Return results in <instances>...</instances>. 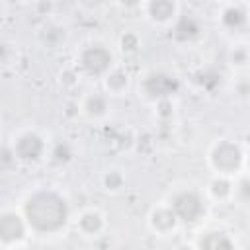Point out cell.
Listing matches in <instances>:
<instances>
[{
  "instance_id": "6da1fadb",
  "label": "cell",
  "mask_w": 250,
  "mask_h": 250,
  "mask_svg": "<svg viewBox=\"0 0 250 250\" xmlns=\"http://www.w3.org/2000/svg\"><path fill=\"white\" fill-rule=\"evenodd\" d=\"M27 223L39 232H55L59 230L68 217V209L62 197L53 191H39L25 203Z\"/></svg>"
},
{
  "instance_id": "7a4b0ae2",
  "label": "cell",
  "mask_w": 250,
  "mask_h": 250,
  "mask_svg": "<svg viewBox=\"0 0 250 250\" xmlns=\"http://www.w3.org/2000/svg\"><path fill=\"white\" fill-rule=\"evenodd\" d=\"M211 162L213 166L219 170V172H234L238 170L240 162H242V152L236 145L232 143H221L215 150H213V156H211Z\"/></svg>"
},
{
  "instance_id": "3957f363",
  "label": "cell",
  "mask_w": 250,
  "mask_h": 250,
  "mask_svg": "<svg viewBox=\"0 0 250 250\" xmlns=\"http://www.w3.org/2000/svg\"><path fill=\"white\" fill-rule=\"evenodd\" d=\"M172 213L176 215V219H182L186 223H191V221H195L203 213L201 199L195 193H191V191H184V193H180V195L174 197V201H172Z\"/></svg>"
},
{
  "instance_id": "277c9868",
  "label": "cell",
  "mask_w": 250,
  "mask_h": 250,
  "mask_svg": "<svg viewBox=\"0 0 250 250\" xmlns=\"http://www.w3.org/2000/svg\"><path fill=\"white\" fill-rule=\"evenodd\" d=\"M23 232H25L23 221L16 213L0 215V242H4V244L18 242L23 238Z\"/></svg>"
},
{
  "instance_id": "5b68a950",
  "label": "cell",
  "mask_w": 250,
  "mask_h": 250,
  "mask_svg": "<svg viewBox=\"0 0 250 250\" xmlns=\"http://www.w3.org/2000/svg\"><path fill=\"white\" fill-rule=\"evenodd\" d=\"M111 62V55L109 51H105L104 47H90L88 51H84L82 55V66L92 72V74H100L104 72Z\"/></svg>"
},
{
  "instance_id": "8992f818",
  "label": "cell",
  "mask_w": 250,
  "mask_h": 250,
  "mask_svg": "<svg viewBox=\"0 0 250 250\" xmlns=\"http://www.w3.org/2000/svg\"><path fill=\"white\" fill-rule=\"evenodd\" d=\"M146 92L154 98H168L178 90V82L168 74H150L145 84Z\"/></svg>"
},
{
  "instance_id": "52a82bcc",
  "label": "cell",
  "mask_w": 250,
  "mask_h": 250,
  "mask_svg": "<svg viewBox=\"0 0 250 250\" xmlns=\"http://www.w3.org/2000/svg\"><path fill=\"white\" fill-rule=\"evenodd\" d=\"M43 150V143L37 135H25L16 145V154L23 160H35Z\"/></svg>"
},
{
  "instance_id": "ba28073f",
  "label": "cell",
  "mask_w": 250,
  "mask_h": 250,
  "mask_svg": "<svg viewBox=\"0 0 250 250\" xmlns=\"http://www.w3.org/2000/svg\"><path fill=\"white\" fill-rule=\"evenodd\" d=\"M197 246H199V248H209V250H219V248H232L234 242H232L225 232H217V230H213V232H205V234H201Z\"/></svg>"
},
{
  "instance_id": "9c48e42d",
  "label": "cell",
  "mask_w": 250,
  "mask_h": 250,
  "mask_svg": "<svg viewBox=\"0 0 250 250\" xmlns=\"http://www.w3.org/2000/svg\"><path fill=\"white\" fill-rule=\"evenodd\" d=\"M148 12L154 20L158 21H164L168 18H172L174 14V2L172 0H152L150 6H148Z\"/></svg>"
},
{
  "instance_id": "30bf717a",
  "label": "cell",
  "mask_w": 250,
  "mask_h": 250,
  "mask_svg": "<svg viewBox=\"0 0 250 250\" xmlns=\"http://www.w3.org/2000/svg\"><path fill=\"white\" fill-rule=\"evenodd\" d=\"M174 33H176V37H178V39L188 41V39H193V37L199 33V27H197L195 20H191V18H182V20L178 21V25H176Z\"/></svg>"
},
{
  "instance_id": "8fae6325",
  "label": "cell",
  "mask_w": 250,
  "mask_h": 250,
  "mask_svg": "<svg viewBox=\"0 0 250 250\" xmlns=\"http://www.w3.org/2000/svg\"><path fill=\"white\" fill-rule=\"evenodd\" d=\"M78 225H80V229H82L84 232L94 234V232H98V230L102 229V217H100L98 213L90 211V213H84V215L80 217Z\"/></svg>"
},
{
  "instance_id": "7c38bea8",
  "label": "cell",
  "mask_w": 250,
  "mask_h": 250,
  "mask_svg": "<svg viewBox=\"0 0 250 250\" xmlns=\"http://www.w3.org/2000/svg\"><path fill=\"white\" fill-rule=\"evenodd\" d=\"M174 225H176V215L172 211L164 209V211H156L154 213V227L160 232H166V230L174 229Z\"/></svg>"
},
{
  "instance_id": "4fadbf2b",
  "label": "cell",
  "mask_w": 250,
  "mask_h": 250,
  "mask_svg": "<svg viewBox=\"0 0 250 250\" xmlns=\"http://www.w3.org/2000/svg\"><path fill=\"white\" fill-rule=\"evenodd\" d=\"M223 21H225V25L236 29V27L244 25V21H246V14H244L240 8H229V10L225 12V16H223Z\"/></svg>"
},
{
  "instance_id": "5bb4252c",
  "label": "cell",
  "mask_w": 250,
  "mask_h": 250,
  "mask_svg": "<svg viewBox=\"0 0 250 250\" xmlns=\"http://www.w3.org/2000/svg\"><path fill=\"white\" fill-rule=\"evenodd\" d=\"M211 193L215 195V197H219V199H225L229 193H230V184L227 182V180H215L213 184H211Z\"/></svg>"
},
{
  "instance_id": "9a60e30c",
  "label": "cell",
  "mask_w": 250,
  "mask_h": 250,
  "mask_svg": "<svg viewBox=\"0 0 250 250\" xmlns=\"http://www.w3.org/2000/svg\"><path fill=\"white\" fill-rule=\"evenodd\" d=\"M86 109H88L90 113H102V111L105 109V102H104L102 98L94 96V98H90V100H88V104H86Z\"/></svg>"
},
{
  "instance_id": "2e32d148",
  "label": "cell",
  "mask_w": 250,
  "mask_h": 250,
  "mask_svg": "<svg viewBox=\"0 0 250 250\" xmlns=\"http://www.w3.org/2000/svg\"><path fill=\"white\" fill-rule=\"evenodd\" d=\"M125 82H127V78H125L123 74H119V72H117V74H113V76L107 80V84H109V86H113V88H119V86H123Z\"/></svg>"
},
{
  "instance_id": "e0dca14e",
  "label": "cell",
  "mask_w": 250,
  "mask_h": 250,
  "mask_svg": "<svg viewBox=\"0 0 250 250\" xmlns=\"http://www.w3.org/2000/svg\"><path fill=\"white\" fill-rule=\"evenodd\" d=\"M123 49H127V51L137 49V39H135L133 35H125V37H123Z\"/></svg>"
},
{
  "instance_id": "ac0fdd59",
  "label": "cell",
  "mask_w": 250,
  "mask_h": 250,
  "mask_svg": "<svg viewBox=\"0 0 250 250\" xmlns=\"http://www.w3.org/2000/svg\"><path fill=\"white\" fill-rule=\"evenodd\" d=\"M55 156H57L59 160H66V158H68V146H66V145H59Z\"/></svg>"
},
{
  "instance_id": "d6986e66",
  "label": "cell",
  "mask_w": 250,
  "mask_h": 250,
  "mask_svg": "<svg viewBox=\"0 0 250 250\" xmlns=\"http://www.w3.org/2000/svg\"><path fill=\"white\" fill-rule=\"evenodd\" d=\"M105 182H107V186H115V188H117V186H119V184H121V180H119V176H113V178H111V180H109V178H107V180H105Z\"/></svg>"
},
{
  "instance_id": "ffe728a7",
  "label": "cell",
  "mask_w": 250,
  "mask_h": 250,
  "mask_svg": "<svg viewBox=\"0 0 250 250\" xmlns=\"http://www.w3.org/2000/svg\"><path fill=\"white\" fill-rule=\"evenodd\" d=\"M125 6H135V4H139V0H121Z\"/></svg>"
}]
</instances>
